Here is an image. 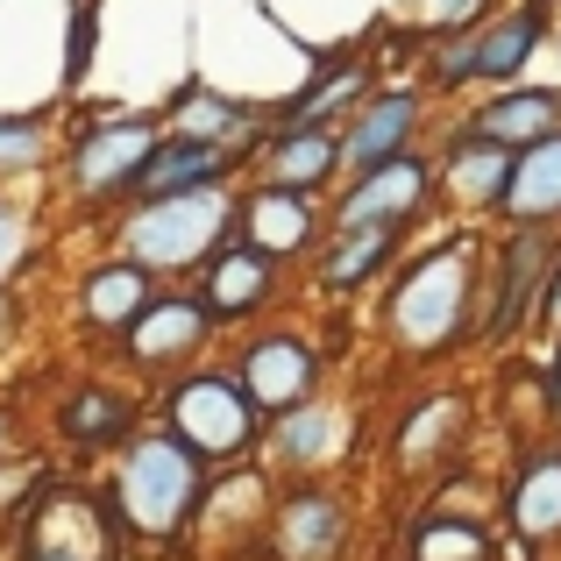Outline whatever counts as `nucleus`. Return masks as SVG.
<instances>
[{
  "instance_id": "7c9ffc66",
  "label": "nucleus",
  "mask_w": 561,
  "mask_h": 561,
  "mask_svg": "<svg viewBox=\"0 0 561 561\" xmlns=\"http://www.w3.org/2000/svg\"><path fill=\"white\" fill-rule=\"evenodd\" d=\"M93 36H100V8H93V0H79V8H71V50H65V79L71 85H79L85 65H93Z\"/></svg>"
},
{
  "instance_id": "4468645a",
  "label": "nucleus",
  "mask_w": 561,
  "mask_h": 561,
  "mask_svg": "<svg viewBox=\"0 0 561 561\" xmlns=\"http://www.w3.org/2000/svg\"><path fill=\"white\" fill-rule=\"evenodd\" d=\"M242 234L263 256H299V249H313V206L291 185H263L256 199H242Z\"/></svg>"
},
{
  "instance_id": "f8f14e48",
  "label": "nucleus",
  "mask_w": 561,
  "mask_h": 561,
  "mask_svg": "<svg viewBox=\"0 0 561 561\" xmlns=\"http://www.w3.org/2000/svg\"><path fill=\"white\" fill-rule=\"evenodd\" d=\"M540 277H548V228H519V242L497 263V299H491V313H483V334H491V342H505L526 320V299H534Z\"/></svg>"
},
{
  "instance_id": "393cba45",
  "label": "nucleus",
  "mask_w": 561,
  "mask_h": 561,
  "mask_svg": "<svg viewBox=\"0 0 561 561\" xmlns=\"http://www.w3.org/2000/svg\"><path fill=\"white\" fill-rule=\"evenodd\" d=\"M391 228L398 220H370V228H342V242L328 249V263H320V285L328 291H348L363 285V277L383 263V249H391Z\"/></svg>"
},
{
  "instance_id": "e433bc0d",
  "label": "nucleus",
  "mask_w": 561,
  "mask_h": 561,
  "mask_svg": "<svg viewBox=\"0 0 561 561\" xmlns=\"http://www.w3.org/2000/svg\"><path fill=\"white\" fill-rule=\"evenodd\" d=\"M0 334H8V291H0Z\"/></svg>"
},
{
  "instance_id": "f03ea898",
  "label": "nucleus",
  "mask_w": 561,
  "mask_h": 561,
  "mask_svg": "<svg viewBox=\"0 0 561 561\" xmlns=\"http://www.w3.org/2000/svg\"><path fill=\"white\" fill-rule=\"evenodd\" d=\"M469 291H477V249L440 242L391 285V334L412 356H434L469 328Z\"/></svg>"
},
{
  "instance_id": "39448f33",
  "label": "nucleus",
  "mask_w": 561,
  "mask_h": 561,
  "mask_svg": "<svg viewBox=\"0 0 561 561\" xmlns=\"http://www.w3.org/2000/svg\"><path fill=\"white\" fill-rule=\"evenodd\" d=\"M256 412L263 405L249 398L242 377H185L171 391V426L199 455H214V462H228V455H242L256 440Z\"/></svg>"
},
{
  "instance_id": "f257e3e1",
  "label": "nucleus",
  "mask_w": 561,
  "mask_h": 561,
  "mask_svg": "<svg viewBox=\"0 0 561 561\" xmlns=\"http://www.w3.org/2000/svg\"><path fill=\"white\" fill-rule=\"evenodd\" d=\"M206 455L192 448V440L171 426V434H150L136 440V448L122 455V477H114V512H122L136 534H179L192 519V505H199L206 477H199Z\"/></svg>"
},
{
  "instance_id": "5701e85b",
  "label": "nucleus",
  "mask_w": 561,
  "mask_h": 561,
  "mask_svg": "<svg viewBox=\"0 0 561 561\" xmlns=\"http://www.w3.org/2000/svg\"><path fill=\"white\" fill-rule=\"evenodd\" d=\"M342 164V142L328 128H277V150H271V185L291 192H313L328 171Z\"/></svg>"
},
{
  "instance_id": "6ab92c4d",
  "label": "nucleus",
  "mask_w": 561,
  "mask_h": 561,
  "mask_svg": "<svg viewBox=\"0 0 561 561\" xmlns=\"http://www.w3.org/2000/svg\"><path fill=\"white\" fill-rule=\"evenodd\" d=\"M79 306H85V328H100V334L136 328V313L150 306V277H142V263H100V271L85 277Z\"/></svg>"
},
{
  "instance_id": "412c9836",
  "label": "nucleus",
  "mask_w": 561,
  "mask_h": 561,
  "mask_svg": "<svg viewBox=\"0 0 561 561\" xmlns=\"http://www.w3.org/2000/svg\"><path fill=\"white\" fill-rule=\"evenodd\" d=\"M540 28H548L540 0H526L519 14H505V22H491V28H477V79H512V71L540 50Z\"/></svg>"
},
{
  "instance_id": "b1692460",
  "label": "nucleus",
  "mask_w": 561,
  "mask_h": 561,
  "mask_svg": "<svg viewBox=\"0 0 561 561\" xmlns=\"http://www.w3.org/2000/svg\"><path fill=\"white\" fill-rule=\"evenodd\" d=\"M462 434V398H426L420 412H412L405 426H398V462L405 469H426V462H440V455H448V440Z\"/></svg>"
},
{
  "instance_id": "dca6fc26",
  "label": "nucleus",
  "mask_w": 561,
  "mask_h": 561,
  "mask_svg": "<svg viewBox=\"0 0 561 561\" xmlns=\"http://www.w3.org/2000/svg\"><path fill=\"white\" fill-rule=\"evenodd\" d=\"M263 299H271V256H263L256 242L214 249V263H206V306H214L220 320H242V313H256Z\"/></svg>"
},
{
  "instance_id": "a878e982",
  "label": "nucleus",
  "mask_w": 561,
  "mask_h": 561,
  "mask_svg": "<svg viewBox=\"0 0 561 561\" xmlns=\"http://www.w3.org/2000/svg\"><path fill=\"white\" fill-rule=\"evenodd\" d=\"M412 561H491V540H483L477 519L434 512V519H420V534H412Z\"/></svg>"
},
{
  "instance_id": "4be33fe9",
  "label": "nucleus",
  "mask_w": 561,
  "mask_h": 561,
  "mask_svg": "<svg viewBox=\"0 0 561 561\" xmlns=\"http://www.w3.org/2000/svg\"><path fill=\"white\" fill-rule=\"evenodd\" d=\"M448 179H455V192H462V199L497 206V199H505V185H512V150L469 128V136L448 150Z\"/></svg>"
},
{
  "instance_id": "423d86ee",
  "label": "nucleus",
  "mask_w": 561,
  "mask_h": 561,
  "mask_svg": "<svg viewBox=\"0 0 561 561\" xmlns=\"http://www.w3.org/2000/svg\"><path fill=\"white\" fill-rule=\"evenodd\" d=\"M313 377H320V356L299 342V334H256L242 348V383L263 412H291L313 398Z\"/></svg>"
},
{
  "instance_id": "0eeeda50",
  "label": "nucleus",
  "mask_w": 561,
  "mask_h": 561,
  "mask_svg": "<svg viewBox=\"0 0 561 561\" xmlns=\"http://www.w3.org/2000/svg\"><path fill=\"white\" fill-rule=\"evenodd\" d=\"M150 150H157V128H150V122L93 128V136L79 142V157H71V179H79L85 199H107V192H122V185H136V179H142Z\"/></svg>"
},
{
  "instance_id": "2eb2a0df",
  "label": "nucleus",
  "mask_w": 561,
  "mask_h": 561,
  "mask_svg": "<svg viewBox=\"0 0 561 561\" xmlns=\"http://www.w3.org/2000/svg\"><path fill=\"white\" fill-rule=\"evenodd\" d=\"M348 534V512L328 491H299L277 505V554L285 561H328Z\"/></svg>"
},
{
  "instance_id": "c85d7f7f",
  "label": "nucleus",
  "mask_w": 561,
  "mask_h": 561,
  "mask_svg": "<svg viewBox=\"0 0 561 561\" xmlns=\"http://www.w3.org/2000/svg\"><path fill=\"white\" fill-rule=\"evenodd\" d=\"M242 122H249L242 100H220L206 85H185L179 93V136H234Z\"/></svg>"
},
{
  "instance_id": "a211bd4d",
  "label": "nucleus",
  "mask_w": 561,
  "mask_h": 561,
  "mask_svg": "<svg viewBox=\"0 0 561 561\" xmlns=\"http://www.w3.org/2000/svg\"><path fill=\"white\" fill-rule=\"evenodd\" d=\"M561 128V93H540V85H526V93H497L491 107L477 114V136L505 142V150H526V142L554 136Z\"/></svg>"
},
{
  "instance_id": "9d476101",
  "label": "nucleus",
  "mask_w": 561,
  "mask_h": 561,
  "mask_svg": "<svg viewBox=\"0 0 561 561\" xmlns=\"http://www.w3.org/2000/svg\"><path fill=\"white\" fill-rule=\"evenodd\" d=\"M348 412L342 405H291V412H277V434H271V455L285 469H328V462H342L348 455Z\"/></svg>"
},
{
  "instance_id": "9b49d317",
  "label": "nucleus",
  "mask_w": 561,
  "mask_h": 561,
  "mask_svg": "<svg viewBox=\"0 0 561 561\" xmlns=\"http://www.w3.org/2000/svg\"><path fill=\"white\" fill-rule=\"evenodd\" d=\"M497 214L519 220V228H548L561 214V128L512 157V185H505V199H497Z\"/></svg>"
},
{
  "instance_id": "20e7f679",
  "label": "nucleus",
  "mask_w": 561,
  "mask_h": 561,
  "mask_svg": "<svg viewBox=\"0 0 561 561\" xmlns=\"http://www.w3.org/2000/svg\"><path fill=\"white\" fill-rule=\"evenodd\" d=\"M22 561H122V526H114V505L71 491H43L28 505V526H22Z\"/></svg>"
},
{
  "instance_id": "7ed1b4c3",
  "label": "nucleus",
  "mask_w": 561,
  "mask_h": 561,
  "mask_svg": "<svg viewBox=\"0 0 561 561\" xmlns=\"http://www.w3.org/2000/svg\"><path fill=\"white\" fill-rule=\"evenodd\" d=\"M228 192L220 185H199V192H164V199H150L136 220H128V256L142 263V271H185V263L214 256L220 228H228Z\"/></svg>"
},
{
  "instance_id": "f704fd0d",
  "label": "nucleus",
  "mask_w": 561,
  "mask_h": 561,
  "mask_svg": "<svg viewBox=\"0 0 561 561\" xmlns=\"http://www.w3.org/2000/svg\"><path fill=\"white\" fill-rule=\"evenodd\" d=\"M540 291H548V328H561V263L548 271V285H540Z\"/></svg>"
},
{
  "instance_id": "c9c22d12",
  "label": "nucleus",
  "mask_w": 561,
  "mask_h": 561,
  "mask_svg": "<svg viewBox=\"0 0 561 561\" xmlns=\"http://www.w3.org/2000/svg\"><path fill=\"white\" fill-rule=\"evenodd\" d=\"M548 398H554V412H561V356H554V377H548Z\"/></svg>"
},
{
  "instance_id": "6e6552de",
  "label": "nucleus",
  "mask_w": 561,
  "mask_h": 561,
  "mask_svg": "<svg viewBox=\"0 0 561 561\" xmlns=\"http://www.w3.org/2000/svg\"><path fill=\"white\" fill-rule=\"evenodd\" d=\"M206 320H214V306L206 299H150L136 313V328H128V356L142 363V370H171V363H192L206 342Z\"/></svg>"
},
{
  "instance_id": "2f4dec72",
  "label": "nucleus",
  "mask_w": 561,
  "mask_h": 561,
  "mask_svg": "<svg viewBox=\"0 0 561 561\" xmlns=\"http://www.w3.org/2000/svg\"><path fill=\"white\" fill-rule=\"evenodd\" d=\"M434 79H440V85H462V79H477V36L448 43V50L434 57Z\"/></svg>"
},
{
  "instance_id": "c756f323",
  "label": "nucleus",
  "mask_w": 561,
  "mask_h": 561,
  "mask_svg": "<svg viewBox=\"0 0 561 561\" xmlns=\"http://www.w3.org/2000/svg\"><path fill=\"white\" fill-rule=\"evenodd\" d=\"M43 164V122L0 114V171H36Z\"/></svg>"
},
{
  "instance_id": "1a4fd4ad",
  "label": "nucleus",
  "mask_w": 561,
  "mask_h": 561,
  "mask_svg": "<svg viewBox=\"0 0 561 561\" xmlns=\"http://www.w3.org/2000/svg\"><path fill=\"white\" fill-rule=\"evenodd\" d=\"M426 199V164L420 157H383L377 171H356V185L342 192V228H370V220H405Z\"/></svg>"
},
{
  "instance_id": "bb28decb",
  "label": "nucleus",
  "mask_w": 561,
  "mask_h": 561,
  "mask_svg": "<svg viewBox=\"0 0 561 561\" xmlns=\"http://www.w3.org/2000/svg\"><path fill=\"white\" fill-rule=\"evenodd\" d=\"M363 85H370V71H363V65H342V71H328V79H320L313 93H306L299 107L285 114V128H328V114H348V107H363Z\"/></svg>"
},
{
  "instance_id": "aec40b11",
  "label": "nucleus",
  "mask_w": 561,
  "mask_h": 561,
  "mask_svg": "<svg viewBox=\"0 0 561 561\" xmlns=\"http://www.w3.org/2000/svg\"><path fill=\"white\" fill-rule=\"evenodd\" d=\"M512 526H519L526 540H554L561 534V455L554 448L526 455L519 483H512Z\"/></svg>"
},
{
  "instance_id": "f3484780",
  "label": "nucleus",
  "mask_w": 561,
  "mask_h": 561,
  "mask_svg": "<svg viewBox=\"0 0 561 561\" xmlns=\"http://www.w3.org/2000/svg\"><path fill=\"white\" fill-rule=\"evenodd\" d=\"M220 142L214 136H171V142H157L150 150V164H142V192L150 199H164V192H199V185H214L220 179Z\"/></svg>"
},
{
  "instance_id": "72a5a7b5",
  "label": "nucleus",
  "mask_w": 561,
  "mask_h": 561,
  "mask_svg": "<svg viewBox=\"0 0 561 561\" xmlns=\"http://www.w3.org/2000/svg\"><path fill=\"white\" fill-rule=\"evenodd\" d=\"M426 8H434V22H455V14H477L483 0H426Z\"/></svg>"
},
{
  "instance_id": "4c0bfd02",
  "label": "nucleus",
  "mask_w": 561,
  "mask_h": 561,
  "mask_svg": "<svg viewBox=\"0 0 561 561\" xmlns=\"http://www.w3.org/2000/svg\"><path fill=\"white\" fill-rule=\"evenodd\" d=\"M0 448H8V420H0Z\"/></svg>"
},
{
  "instance_id": "473e14b6",
  "label": "nucleus",
  "mask_w": 561,
  "mask_h": 561,
  "mask_svg": "<svg viewBox=\"0 0 561 561\" xmlns=\"http://www.w3.org/2000/svg\"><path fill=\"white\" fill-rule=\"evenodd\" d=\"M22 249H28V228H22V206H8L0 199V277L22 263Z\"/></svg>"
},
{
  "instance_id": "ddd939ff",
  "label": "nucleus",
  "mask_w": 561,
  "mask_h": 561,
  "mask_svg": "<svg viewBox=\"0 0 561 561\" xmlns=\"http://www.w3.org/2000/svg\"><path fill=\"white\" fill-rule=\"evenodd\" d=\"M412 122H420V100H412V93H377V100H363V107H356V128H348V142H342V164H348V171H377L383 157L405 150Z\"/></svg>"
},
{
  "instance_id": "cd10ccee",
  "label": "nucleus",
  "mask_w": 561,
  "mask_h": 561,
  "mask_svg": "<svg viewBox=\"0 0 561 561\" xmlns=\"http://www.w3.org/2000/svg\"><path fill=\"white\" fill-rule=\"evenodd\" d=\"M57 426H65L71 440H114L128 426V405L114 391H79L65 412H57Z\"/></svg>"
}]
</instances>
